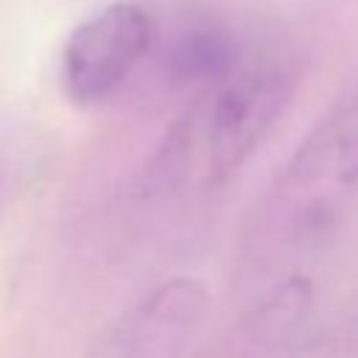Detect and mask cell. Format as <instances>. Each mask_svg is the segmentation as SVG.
Wrapping results in <instances>:
<instances>
[{"instance_id":"3957f363","label":"cell","mask_w":358,"mask_h":358,"mask_svg":"<svg viewBox=\"0 0 358 358\" xmlns=\"http://www.w3.org/2000/svg\"><path fill=\"white\" fill-rule=\"evenodd\" d=\"M154 28L137 3H112L87 17L64 42L62 81L76 103L109 98L148 53Z\"/></svg>"},{"instance_id":"7a4b0ae2","label":"cell","mask_w":358,"mask_h":358,"mask_svg":"<svg viewBox=\"0 0 358 358\" xmlns=\"http://www.w3.org/2000/svg\"><path fill=\"white\" fill-rule=\"evenodd\" d=\"M358 196V90L338 101L296 145L252 232L257 268L294 266L319 249Z\"/></svg>"},{"instance_id":"6da1fadb","label":"cell","mask_w":358,"mask_h":358,"mask_svg":"<svg viewBox=\"0 0 358 358\" xmlns=\"http://www.w3.org/2000/svg\"><path fill=\"white\" fill-rule=\"evenodd\" d=\"M291 92L294 73L274 56L238 64L204 84L151 159V185L171 193H204L224 185L263 143Z\"/></svg>"},{"instance_id":"277c9868","label":"cell","mask_w":358,"mask_h":358,"mask_svg":"<svg viewBox=\"0 0 358 358\" xmlns=\"http://www.w3.org/2000/svg\"><path fill=\"white\" fill-rule=\"evenodd\" d=\"M238 67L229 39L215 28H193L173 48V70L182 78L193 81H215Z\"/></svg>"},{"instance_id":"5b68a950","label":"cell","mask_w":358,"mask_h":358,"mask_svg":"<svg viewBox=\"0 0 358 358\" xmlns=\"http://www.w3.org/2000/svg\"><path fill=\"white\" fill-rule=\"evenodd\" d=\"M0 196H3V182H0Z\"/></svg>"}]
</instances>
